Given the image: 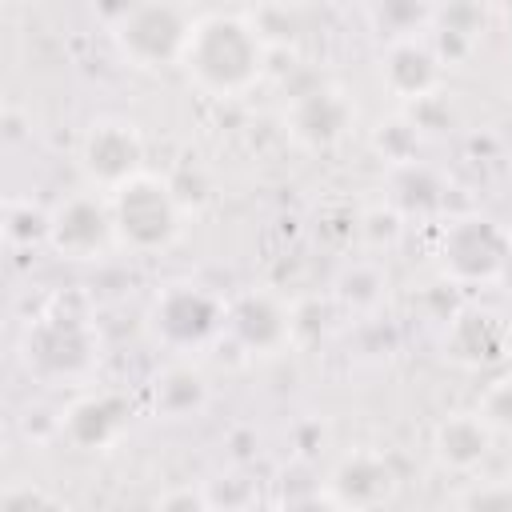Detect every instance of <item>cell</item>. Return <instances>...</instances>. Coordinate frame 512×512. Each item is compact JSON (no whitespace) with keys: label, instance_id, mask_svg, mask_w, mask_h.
Wrapping results in <instances>:
<instances>
[{"label":"cell","instance_id":"16","mask_svg":"<svg viewBox=\"0 0 512 512\" xmlns=\"http://www.w3.org/2000/svg\"><path fill=\"white\" fill-rule=\"evenodd\" d=\"M496 432L484 424V416L472 412H452L432 428V456L448 472H476L488 452H492Z\"/></svg>","mask_w":512,"mask_h":512},{"label":"cell","instance_id":"11","mask_svg":"<svg viewBox=\"0 0 512 512\" xmlns=\"http://www.w3.org/2000/svg\"><path fill=\"white\" fill-rule=\"evenodd\" d=\"M244 352L252 356H276L296 336V312L268 288H248L228 304V328H224Z\"/></svg>","mask_w":512,"mask_h":512},{"label":"cell","instance_id":"22","mask_svg":"<svg viewBox=\"0 0 512 512\" xmlns=\"http://www.w3.org/2000/svg\"><path fill=\"white\" fill-rule=\"evenodd\" d=\"M48 224H52V208H40V204L20 200V196L4 204V240L12 248L48 244Z\"/></svg>","mask_w":512,"mask_h":512},{"label":"cell","instance_id":"26","mask_svg":"<svg viewBox=\"0 0 512 512\" xmlns=\"http://www.w3.org/2000/svg\"><path fill=\"white\" fill-rule=\"evenodd\" d=\"M456 512H512V480H484L468 488Z\"/></svg>","mask_w":512,"mask_h":512},{"label":"cell","instance_id":"3","mask_svg":"<svg viewBox=\"0 0 512 512\" xmlns=\"http://www.w3.org/2000/svg\"><path fill=\"white\" fill-rule=\"evenodd\" d=\"M196 8L188 4H172V0H144V4H128L116 8L108 20V40L116 48V56L128 68L140 72H164V68H180L184 48L192 40L196 28Z\"/></svg>","mask_w":512,"mask_h":512},{"label":"cell","instance_id":"9","mask_svg":"<svg viewBox=\"0 0 512 512\" xmlns=\"http://www.w3.org/2000/svg\"><path fill=\"white\" fill-rule=\"evenodd\" d=\"M284 128L304 152H332L356 128V100L340 84H312L288 100Z\"/></svg>","mask_w":512,"mask_h":512},{"label":"cell","instance_id":"28","mask_svg":"<svg viewBox=\"0 0 512 512\" xmlns=\"http://www.w3.org/2000/svg\"><path fill=\"white\" fill-rule=\"evenodd\" d=\"M276 512H344V508L328 496V488H308V492H292V496H284Z\"/></svg>","mask_w":512,"mask_h":512},{"label":"cell","instance_id":"21","mask_svg":"<svg viewBox=\"0 0 512 512\" xmlns=\"http://www.w3.org/2000/svg\"><path fill=\"white\" fill-rule=\"evenodd\" d=\"M204 492H208L212 512H252V504L260 500V484H256V476L248 468H224V472H216L204 484Z\"/></svg>","mask_w":512,"mask_h":512},{"label":"cell","instance_id":"23","mask_svg":"<svg viewBox=\"0 0 512 512\" xmlns=\"http://www.w3.org/2000/svg\"><path fill=\"white\" fill-rule=\"evenodd\" d=\"M372 144H376V152H380L392 168H400V164H412V160H416L420 128H416V120H412V116H388V120H380V124H376Z\"/></svg>","mask_w":512,"mask_h":512},{"label":"cell","instance_id":"1","mask_svg":"<svg viewBox=\"0 0 512 512\" xmlns=\"http://www.w3.org/2000/svg\"><path fill=\"white\" fill-rule=\"evenodd\" d=\"M272 44L264 40L252 12H200L192 40L184 48L180 72L208 100L248 96L268 68Z\"/></svg>","mask_w":512,"mask_h":512},{"label":"cell","instance_id":"24","mask_svg":"<svg viewBox=\"0 0 512 512\" xmlns=\"http://www.w3.org/2000/svg\"><path fill=\"white\" fill-rule=\"evenodd\" d=\"M400 232H404V216L392 208V204H376V208H368L364 216H360V236H364V244L368 248H392L396 240H400Z\"/></svg>","mask_w":512,"mask_h":512},{"label":"cell","instance_id":"25","mask_svg":"<svg viewBox=\"0 0 512 512\" xmlns=\"http://www.w3.org/2000/svg\"><path fill=\"white\" fill-rule=\"evenodd\" d=\"M476 412L484 416V424L500 436V432H512V380H492L476 404Z\"/></svg>","mask_w":512,"mask_h":512},{"label":"cell","instance_id":"29","mask_svg":"<svg viewBox=\"0 0 512 512\" xmlns=\"http://www.w3.org/2000/svg\"><path fill=\"white\" fill-rule=\"evenodd\" d=\"M4 512H60L40 488H12L4 496Z\"/></svg>","mask_w":512,"mask_h":512},{"label":"cell","instance_id":"6","mask_svg":"<svg viewBox=\"0 0 512 512\" xmlns=\"http://www.w3.org/2000/svg\"><path fill=\"white\" fill-rule=\"evenodd\" d=\"M224 328H228V304L208 284H196V280H172L148 304L152 340L176 356L200 352Z\"/></svg>","mask_w":512,"mask_h":512},{"label":"cell","instance_id":"13","mask_svg":"<svg viewBox=\"0 0 512 512\" xmlns=\"http://www.w3.org/2000/svg\"><path fill=\"white\" fill-rule=\"evenodd\" d=\"M444 356L460 368H496L512 356V328L492 308H460L448 320Z\"/></svg>","mask_w":512,"mask_h":512},{"label":"cell","instance_id":"7","mask_svg":"<svg viewBox=\"0 0 512 512\" xmlns=\"http://www.w3.org/2000/svg\"><path fill=\"white\" fill-rule=\"evenodd\" d=\"M80 172L88 180V188L112 196L116 188H124L128 180L148 172V144L136 120L128 116H96L76 148Z\"/></svg>","mask_w":512,"mask_h":512},{"label":"cell","instance_id":"8","mask_svg":"<svg viewBox=\"0 0 512 512\" xmlns=\"http://www.w3.org/2000/svg\"><path fill=\"white\" fill-rule=\"evenodd\" d=\"M48 248L72 264L104 260L112 248H120L112 200L96 188H80V192H68L64 200H56L52 224H48Z\"/></svg>","mask_w":512,"mask_h":512},{"label":"cell","instance_id":"5","mask_svg":"<svg viewBox=\"0 0 512 512\" xmlns=\"http://www.w3.org/2000/svg\"><path fill=\"white\" fill-rule=\"evenodd\" d=\"M436 264L444 280L464 288L500 284L512 264V232L496 216L460 212L436 236Z\"/></svg>","mask_w":512,"mask_h":512},{"label":"cell","instance_id":"12","mask_svg":"<svg viewBox=\"0 0 512 512\" xmlns=\"http://www.w3.org/2000/svg\"><path fill=\"white\" fill-rule=\"evenodd\" d=\"M396 488H400V476L392 460L372 448L348 452L328 476V496L344 512H380L396 496Z\"/></svg>","mask_w":512,"mask_h":512},{"label":"cell","instance_id":"18","mask_svg":"<svg viewBox=\"0 0 512 512\" xmlns=\"http://www.w3.org/2000/svg\"><path fill=\"white\" fill-rule=\"evenodd\" d=\"M480 28H484V12L480 8H472V4H448V8H436L428 40L444 56V64H456V60H464L480 44Z\"/></svg>","mask_w":512,"mask_h":512},{"label":"cell","instance_id":"15","mask_svg":"<svg viewBox=\"0 0 512 512\" xmlns=\"http://www.w3.org/2000/svg\"><path fill=\"white\" fill-rule=\"evenodd\" d=\"M148 396H152V412L160 420H188V416H200L208 408L212 384H208L200 364H192L188 356H176L152 376Z\"/></svg>","mask_w":512,"mask_h":512},{"label":"cell","instance_id":"27","mask_svg":"<svg viewBox=\"0 0 512 512\" xmlns=\"http://www.w3.org/2000/svg\"><path fill=\"white\" fill-rule=\"evenodd\" d=\"M152 512H212L204 484H172L156 496Z\"/></svg>","mask_w":512,"mask_h":512},{"label":"cell","instance_id":"19","mask_svg":"<svg viewBox=\"0 0 512 512\" xmlns=\"http://www.w3.org/2000/svg\"><path fill=\"white\" fill-rule=\"evenodd\" d=\"M372 32L384 36V44L392 40H408V36H428L432 32V4H416V0H384V4H368L364 8Z\"/></svg>","mask_w":512,"mask_h":512},{"label":"cell","instance_id":"2","mask_svg":"<svg viewBox=\"0 0 512 512\" xmlns=\"http://www.w3.org/2000/svg\"><path fill=\"white\" fill-rule=\"evenodd\" d=\"M16 356H20V368L44 388L80 384L92 376L100 360V332L84 312L56 304V308L36 312L24 324Z\"/></svg>","mask_w":512,"mask_h":512},{"label":"cell","instance_id":"30","mask_svg":"<svg viewBox=\"0 0 512 512\" xmlns=\"http://www.w3.org/2000/svg\"><path fill=\"white\" fill-rule=\"evenodd\" d=\"M500 284H504V288L512 292V264H508V272H504V280H500Z\"/></svg>","mask_w":512,"mask_h":512},{"label":"cell","instance_id":"20","mask_svg":"<svg viewBox=\"0 0 512 512\" xmlns=\"http://www.w3.org/2000/svg\"><path fill=\"white\" fill-rule=\"evenodd\" d=\"M388 296V276L376 260H352L336 280V300L348 312H376Z\"/></svg>","mask_w":512,"mask_h":512},{"label":"cell","instance_id":"17","mask_svg":"<svg viewBox=\"0 0 512 512\" xmlns=\"http://www.w3.org/2000/svg\"><path fill=\"white\" fill-rule=\"evenodd\" d=\"M388 204L408 220V216H432L444 208V180L436 168L412 160V164H400L392 168V192H388Z\"/></svg>","mask_w":512,"mask_h":512},{"label":"cell","instance_id":"14","mask_svg":"<svg viewBox=\"0 0 512 512\" xmlns=\"http://www.w3.org/2000/svg\"><path fill=\"white\" fill-rule=\"evenodd\" d=\"M132 408L120 392H84L60 412V436L80 452H108L128 432Z\"/></svg>","mask_w":512,"mask_h":512},{"label":"cell","instance_id":"4","mask_svg":"<svg viewBox=\"0 0 512 512\" xmlns=\"http://www.w3.org/2000/svg\"><path fill=\"white\" fill-rule=\"evenodd\" d=\"M112 220H116V240L124 252L132 256H156L168 252L180 232H184V208L176 188L156 176L144 172L136 180H128L124 188H116L112 196Z\"/></svg>","mask_w":512,"mask_h":512},{"label":"cell","instance_id":"10","mask_svg":"<svg viewBox=\"0 0 512 512\" xmlns=\"http://www.w3.org/2000/svg\"><path fill=\"white\" fill-rule=\"evenodd\" d=\"M448 76L444 56L436 52V44L428 36H408V40H392L384 44L380 60H376V80L380 88L396 100V104H424L432 96H440Z\"/></svg>","mask_w":512,"mask_h":512}]
</instances>
